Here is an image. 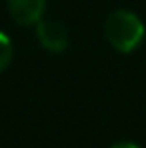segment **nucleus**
Listing matches in <instances>:
<instances>
[{
	"label": "nucleus",
	"mask_w": 146,
	"mask_h": 148,
	"mask_svg": "<svg viewBox=\"0 0 146 148\" xmlns=\"http://www.w3.org/2000/svg\"><path fill=\"white\" fill-rule=\"evenodd\" d=\"M36 36L38 42L48 50V52H64L68 46V32L62 22L52 20V18H42L36 24Z\"/></svg>",
	"instance_id": "2"
},
{
	"label": "nucleus",
	"mask_w": 146,
	"mask_h": 148,
	"mask_svg": "<svg viewBox=\"0 0 146 148\" xmlns=\"http://www.w3.org/2000/svg\"><path fill=\"white\" fill-rule=\"evenodd\" d=\"M12 56H14V46H12V40H10L4 32H0V74L4 72L8 66H10Z\"/></svg>",
	"instance_id": "4"
},
{
	"label": "nucleus",
	"mask_w": 146,
	"mask_h": 148,
	"mask_svg": "<svg viewBox=\"0 0 146 148\" xmlns=\"http://www.w3.org/2000/svg\"><path fill=\"white\" fill-rule=\"evenodd\" d=\"M112 148H140L136 142H130V140H124V142H118V144H114Z\"/></svg>",
	"instance_id": "5"
},
{
	"label": "nucleus",
	"mask_w": 146,
	"mask_h": 148,
	"mask_svg": "<svg viewBox=\"0 0 146 148\" xmlns=\"http://www.w3.org/2000/svg\"><path fill=\"white\" fill-rule=\"evenodd\" d=\"M144 36V22L140 20L138 14L130 10H114L106 18V38L122 54L134 52L142 44Z\"/></svg>",
	"instance_id": "1"
},
{
	"label": "nucleus",
	"mask_w": 146,
	"mask_h": 148,
	"mask_svg": "<svg viewBox=\"0 0 146 148\" xmlns=\"http://www.w3.org/2000/svg\"><path fill=\"white\" fill-rule=\"evenodd\" d=\"M10 16L22 26H36L46 12V0H8Z\"/></svg>",
	"instance_id": "3"
}]
</instances>
